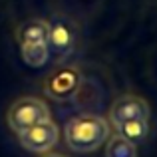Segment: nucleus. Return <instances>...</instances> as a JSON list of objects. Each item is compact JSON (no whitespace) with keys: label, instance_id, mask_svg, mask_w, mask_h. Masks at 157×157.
Returning a JSON list of instances; mask_svg holds the SVG:
<instances>
[{"label":"nucleus","instance_id":"nucleus-1","mask_svg":"<svg viewBox=\"0 0 157 157\" xmlns=\"http://www.w3.org/2000/svg\"><path fill=\"white\" fill-rule=\"evenodd\" d=\"M66 143L76 153H92L109 137V123L96 113H82L66 123Z\"/></svg>","mask_w":157,"mask_h":157},{"label":"nucleus","instance_id":"nucleus-2","mask_svg":"<svg viewBox=\"0 0 157 157\" xmlns=\"http://www.w3.org/2000/svg\"><path fill=\"white\" fill-rule=\"evenodd\" d=\"M48 119H52L48 104L40 98H32V96H24L20 100H16L8 107V113H6L8 127L14 133H20V131L36 125V123L48 121Z\"/></svg>","mask_w":157,"mask_h":157},{"label":"nucleus","instance_id":"nucleus-3","mask_svg":"<svg viewBox=\"0 0 157 157\" xmlns=\"http://www.w3.org/2000/svg\"><path fill=\"white\" fill-rule=\"evenodd\" d=\"M78 42V26L70 16L54 14L48 22V48L56 58H66L74 52Z\"/></svg>","mask_w":157,"mask_h":157},{"label":"nucleus","instance_id":"nucleus-4","mask_svg":"<svg viewBox=\"0 0 157 157\" xmlns=\"http://www.w3.org/2000/svg\"><path fill=\"white\" fill-rule=\"evenodd\" d=\"M82 88V74L76 66H60L48 74L44 82V92L56 101L72 100Z\"/></svg>","mask_w":157,"mask_h":157},{"label":"nucleus","instance_id":"nucleus-5","mask_svg":"<svg viewBox=\"0 0 157 157\" xmlns=\"http://www.w3.org/2000/svg\"><path fill=\"white\" fill-rule=\"evenodd\" d=\"M16 135H18V141L24 149L32 151V153H48L58 143L60 129L52 119H48V121L36 123V125L28 127V129L20 131Z\"/></svg>","mask_w":157,"mask_h":157},{"label":"nucleus","instance_id":"nucleus-6","mask_svg":"<svg viewBox=\"0 0 157 157\" xmlns=\"http://www.w3.org/2000/svg\"><path fill=\"white\" fill-rule=\"evenodd\" d=\"M149 104L141 96L135 94H123L109 107V121L111 125L129 121V119H149Z\"/></svg>","mask_w":157,"mask_h":157},{"label":"nucleus","instance_id":"nucleus-7","mask_svg":"<svg viewBox=\"0 0 157 157\" xmlns=\"http://www.w3.org/2000/svg\"><path fill=\"white\" fill-rule=\"evenodd\" d=\"M18 44H48V20L30 18L16 28Z\"/></svg>","mask_w":157,"mask_h":157},{"label":"nucleus","instance_id":"nucleus-8","mask_svg":"<svg viewBox=\"0 0 157 157\" xmlns=\"http://www.w3.org/2000/svg\"><path fill=\"white\" fill-rule=\"evenodd\" d=\"M113 127L117 131V135L125 137L127 141L135 143V145L143 143L149 135V119H129V121L117 123Z\"/></svg>","mask_w":157,"mask_h":157},{"label":"nucleus","instance_id":"nucleus-9","mask_svg":"<svg viewBox=\"0 0 157 157\" xmlns=\"http://www.w3.org/2000/svg\"><path fill=\"white\" fill-rule=\"evenodd\" d=\"M20 54H22V60L30 68H42L50 60L48 44H22L20 46Z\"/></svg>","mask_w":157,"mask_h":157},{"label":"nucleus","instance_id":"nucleus-10","mask_svg":"<svg viewBox=\"0 0 157 157\" xmlns=\"http://www.w3.org/2000/svg\"><path fill=\"white\" fill-rule=\"evenodd\" d=\"M105 157H137V145L121 135H109L105 141Z\"/></svg>","mask_w":157,"mask_h":157},{"label":"nucleus","instance_id":"nucleus-11","mask_svg":"<svg viewBox=\"0 0 157 157\" xmlns=\"http://www.w3.org/2000/svg\"><path fill=\"white\" fill-rule=\"evenodd\" d=\"M42 157H66V155H62V153H50V151H48V153H42Z\"/></svg>","mask_w":157,"mask_h":157}]
</instances>
